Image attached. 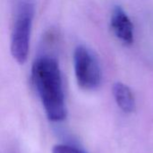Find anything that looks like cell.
Wrapping results in <instances>:
<instances>
[{"instance_id":"obj_1","label":"cell","mask_w":153,"mask_h":153,"mask_svg":"<svg viewBox=\"0 0 153 153\" xmlns=\"http://www.w3.org/2000/svg\"><path fill=\"white\" fill-rule=\"evenodd\" d=\"M31 79L48 118L53 122L65 119L67 110L57 60L50 56L38 57L31 67Z\"/></svg>"},{"instance_id":"obj_2","label":"cell","mask_w":153,"mask_h":153,"mask_svg":"<svg viewBox=\"0 0 153 153\" xmlns=\"http://www.w3.org/2000/svg\"><path fill=\"white\" fill-rule=\"evenodd\" d=\"M34 14L32 1L22 0L19 3L11 34L10 51L13 59L20 65H23L28 58Z\"/></svg>"},{"instance_id":"obj_3","label":"cell","mask_w":153,"mask_h":153,"mask_svg":"<svg viewBox=\"0 0 153 153\" xmlns=\"http://www.w3.org/2000/svg\"><path fill=\"white\" fill-rule=\"evenodd\" d=\"M74 74L78 85L83 90L97 89L101 82V68L94 52L88 47L77 46L74 52Z\"/></svg>"},{"instance_id":"obj_4","label":"cell","mask_w":153,"mask_h":153,"mask_svg":"<svg viewBox=\"0 0 153 153\" xmlns=\"http://www.w3.org/2000/svg\"><path fill=\"white\" fill-rule=\"evenodd\" d=\"M110 26L116 37L126 45H131L134 40V24L131 18L121 6H115L110 18Z\"/></svg>"},{"instance_id":"obj_5","label":"cell","mask_w":153,"mask_h":153,"mask_svg":"<svg viewBox=\"0 0 153 153\" xmlns=\"http://www.w3.org/2000/svg\"><path fill=\"white\" fill-rule=\"evenodd\" d=\"M113 96L119 108L125 113H132L135 108V99L132 90L125 83L117 82L112 87Z\"/></svg>"},{"instance_id":"obj_6","label":"cell","mask_w":153,"mask_h":153,"mask_svg":"<svg viewBox=\"0 0 153 153\" xmlns=\"http://www.w3.org/2000/svg\"><path fill=\"white\" fill-rule=\"evenodd\" d=\"M52 153H85L82 150L71 146V145H66V144H57L54 146Z\"/></svg>"}]
</instances>
